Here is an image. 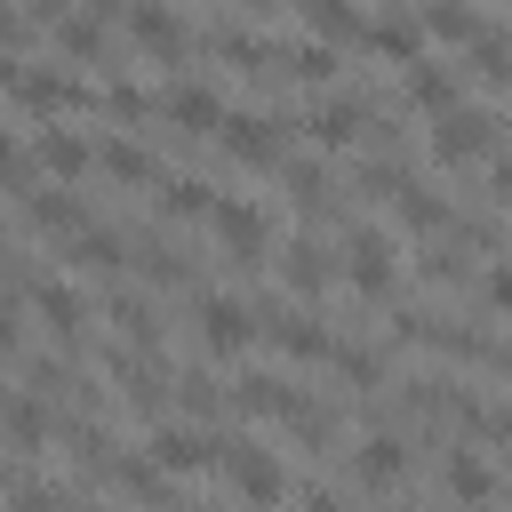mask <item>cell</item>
<instances>
[{"label": "cell", "instance_id": "cell-22", "mask_svg": "<svg viewBox=\"0 0 512 512\" xmlns=\"http://www.w3.org/2000/svg\"><path fill=\"white\" fill-rule=\"evenodd\" d=\"M448 496L456 504H496V472L480 464V448H448Z\"/></svg>", "mask_w": 512, "mask_h": 512}, {"label": "cell", "instance_id": "cell-34", "mask_svg": "<svg viewBox=\"0 0 512 512\" xmlns=\"http://www.w3.org/2000/svg\"><path fill=\"white\" fill-rule=\"evenodd\" d=\"M480 296H488V312H512V264H488Z\"/></svg>", "mask_w": 512, "mask_h": 512}, {"label": "cell", "instance_id": "cell-24", "mask_svg": "<svg viewBox=\"0 0 512 512\" xmlns=\"http://www.w3.org/2000/svg\"><path fill=\"white\" fill-rule=\"evenodd\" d=\"M368 48H376V56H392V64L408 72V64H424V24H408V16H392V24H368Z\"/></svg>", "mask_w": 512, "mask_h": 512}, {"label": "cell", "instance_id": "cell-11", "mask_svg": "<svg viewBox=\"0 0 512 512\" xmlns=\"http://www.w3.org/2000/svg\"><path fill=\"white\" fill-rule=\"evenodd\" d=\"M16 216L32 224V232H56V240H72V232H88V208L64 192V184H40V192H24L16 200Z\"/></svg>", "mask_w": 512, "mask_h": 512}, {"label": "cell", "instance_id": "cell-5", "mask_svg": "<svg viewBox=\"0 0 512 512\" xmlns=\"http://www.w3.org/2000/svg\"><path fill=\"white\" fill-rule=\"evenodd\" d=\"M192 320H200V352H208V360H240V352L256 344V312H248L240 296H200Z\"/></svg>", "mask_w": 512, "mask_h": 512}, {"label": "cell", "instance_id": "cell-36", "mask_svg": "<svg viewBox=\"0 0 512 512\" xmlns=\"http://www.w3.org/2000/svg\"><path fill=\"white\" fill-rule=\"evenodd\" d=\"M304 512H344V504H336L328 488H304Z\"/></svg>", "mask_w": 512, "mask_h": 512}, {"label": "cell", "instance_id": "cell-9", "mask_svg": "<svg viewBox=\"0 0 512 512\" xmlns=\"http://www.w3.org/2000/svg\"><path fill=\"white\" fill-rule=\"evenodd\" d=\"M432 152H440V160H480V152H496V120L472 112V104H448V112L432 120Z\"/></svg>", "mask_w": 512, "mask_h": 512}, {"label": "cell", "instance_id": "cell-30", "mask_svg": "<svg viewBox=\"0 0 512 512\" xmlns=\"http://www.w3.org/2000/svg\"><path fill=\"white\" fill-rule=\"evenodd\" d=\"M112 320H120V336H128L136 352H152V344H160V320H152V304H144V296H120V304H112Z\"/></svg>", "mask_w": 512, "mask_h": 512}, {"label": "cell", "instance_id": "cell-8", "mask_svg": "<svg viewBox=\"0 0 512 512\" xmlns=\"http://www.w3.org/2000/svg\"><path fill=\"white\" fill-rule=\"evenodd\" d=\"M120 24H128V40H136L144 56H160V64H176V56L192 48V32H184V16H176L168 0H128Z\"/></svg>", "mask_w": 512, "mask_h": 512}, {"label": "cell", "instance_id": "cell-27", "mask_svg": "<svg viewBox=\"0 0 512 512\" xmlns=\"http://www.w3.org/2000/svg\"><path fill=\"white\" fill-rule=\"evenodd\" d=\"M280 184H288V200H296L304 216L336 200V184H328V168H312V160H288V168H280Z\"/></svg>", "mask_w": 512, "mask_h": 512}, {"label": "cell", "instance_id": "cell-33", "mask_svg": "<svg viewBox=\"0 0 512 512\" xmlns=\"http://www.w3.org/2000/svg\"><path fill=\"white\" fill-rule=\"evenodd\" d=\"M144 280H152V288H176V280H184V264H176L168 248H144Z\"/></svg>", "mask_w": 512, "mask_h": 512}, {"label": "cell", "instance_id": "cell-16", "mask_svg": "<svg viewBox=\"0 0 512 512\" xmlns=\"http://www.w3.org/2000/svg\"><path fill=\"white\" fill-rule=\"evenodd\" d=\"M328 272H336V256H328V248H320V240H312V232H304V240H288V248H280V280H288V288H296V296H312V288H328Z\"/></svg>", "mask_w": 512, "mask_h": 512}, {"label": "cell", "instance_id": "cell-7", "mask_svg": "<svg viewBox=\"0 0 512 512\" xmlns=\"http://www.w3.org/2000/svg\"><path fill=\"white\" fill-rule=\"evenodd\" d=\"M24 304H32V320H40L56 344H80V328H88V304H80V288H72V280H48V272H32V280H24Z\"/></svg>", "mask_w": 512, "mask_h": 512}, {"label": "cell", "instance_id": "cell-12", "mask_svg": "<svg viewBox=\"0 0 512 512\" xmlns=\"http://www.w3.org/2000/svg\"><path fill=\"white\" fill-rule=\"evenodd\" d=\"M272 352L296 360V368H320V360H336V336H328L312 312H280V320H272Z\"/></svg>", "mask_w": 512, "mask_h": 512}, {"label": "cell", "instance_id": "cell-4", "mask_svg": "<svg viewBox=\"0 0 512 512\" xmlns=\"http://www.w3.org/2000/svg\"><path fill=\"white\" fill-rule=\"evenodd\" d=\"M216 144H224V160H232V168H280V152H288V136H280V120H272V112H224Z\"/></svg>", "mask_w": 512, "mask_h": 512}, {"label": "cell", "instance_id": "cell-10", "mask_svg": "<svg viewBox=\"0 0 512 512\" xmlns=\"http://www.w3.org/2000/svg\"><path fill=\"white\" fill-rule=\"evenodd\" d=\"M392 272H400V256H392V240L360 224V232L344 240V280H352L360 296H384V288H392Z\"/></svg>", "mask_w": 512, "mask_h": 512}, {"label": "cell", "instance_id": "cell-35", "mask_svg": "<svg viewBox=\"0 0 512 512\" xmlns=\"http://www.w3.org/2000/svg\"><path fill=\"white\" fill-rule=\"evenodd\" d=\"M16 512H72V504L48 496V488H32V480H16Z\"/></svg>", "mask_w": 512, "mask_h": 512}, {"label": "cell", "instance_id": "cell-6", "mask_svg": "<svg viewBox=\"0 0 512 512\" xmlns=\"http://www.w3.org/2000/svg\"><path fill=\"white\" fill-rule=\"evenodd\" d=\"M144 456L160 464V472H208V464H224V440L216 432H200V424H152V440H144Z\"/></svg>", "mask_w": 512, "mask_h": 512}, {"label": "cell", "instance_id": "cell-26", "mask_svg": "<svg viewBox=\"0 0 512 512\" xmlns=\"http://www.w3.org/2000/svg\"><path fill=\"white\" fill-rule=\"evenodd\" d=\"M424 32H432V40H464V48H472V40H480V16H472L464 0H424Z\"/></svg>", "mask_w": 512, "mask_h": 512}, {"label": "cell", "instance_id": "cell-37", "mask_svg": "<svg viewBox=\"0 0 512 512\" xmlns=\"http://www.w3.org/2000/svg\"><path fill=\"white\" fill-rule=\"evenodd\" d=\"M496 192H504V200H512V152H504V160H496Z\"/></svg>", "mask_w": 512, "mask_h": 512}, {"label": "cell", "instance_id": "cell-1", "mask_svg": "<svg viewBox=\"0 0 512 512\" xmlns=\"http://www.w3.org/2000/svg\"><path fill=\"white\" fill-rule=\"evenodd\" d=\"M8 96H16V112L24 120H64V112H80L88 104V88L72 80V72H40V64H8Z\"/></svg>", "mask_w": 512, "mask_h": 512}, {"label": "cell", "instance_id": "cell-29", "mask_svg": "<svg viewBox=\"0 0 512 512\" xmlns=\"http://www.w3.org/2000/svg\"><path fill=\"white\" fill-rule=\"evenodd\" d=\"M392 200H400V224H408V232H448V200H440V192L408 184V192H392Z\"/></svg>", "mask_w": 512, "mask_h": 512}, {"label": "cell", "instance_id": "cell-18", "mask_svg": "<svg viewBox=\"0 0 512 512\" xmlns=\"http://www.w3.org/2000/svg\"><path fill=\"white\" fill-rule=\"evenodd\" d=\"M360 128H368V112H360L352 96H328V104L304 112V136H312V144H352Z\"/></svg>", "mask_w": 512, "mask_h": 512}, {"label": "cell", "instance_id": "cell-17", "mask_svg": "<svg viewBox=\"0 0 512 512\" xmlns=\"http://www.w3.org/2000/svg\"><path fill=\"white\" fill-rule=\"evenodd\" d=\"M272 64H280L288 80H304V88H328V80H336V40H288Z\"/></svg>", "mask_w": 512, "mask_h": 512}, {"label": "cell", "instance_id": "cell-2", "mask_svg": "<svg viewBox=\"0 0 512 512\" xmlns=\"http://www.w3.org/2000/svg\"><path fill=\"white\" fill-rule=\"evenodd\" d=\"M208 232H216V248H224L232 264H256V256H272V216H264L256 200H240V192H224V200L208 208Z\"/></svg>", "mask_w": 512, "mask_h": 512}, {"label": "cell", "instance_id": "cell-28", "mask_svg": "<svg viewBox=\"0 0 512 512\" xmlns=\"http://www.w3.org/2000/svg\"><path fill=\"white\" fill-rule=\"evenodd\" d=\"M224 192H208L200 176H160V216H208Z\"/></svg>", "mask_w": 512, "mask_h": 512}, {"label": "cell", "instance_id": "cell-13", "mask_svg": "<svg viewBox=\"0 0 512 512\" xmlns=\"http://www.w3.org/2000/svg\"><path fill=\"white\" fill-rule=\"evenodd\" d=\"M160 112H168L176 128H192V136H216V128H224L216 88H192V80H168V88H160Z\"/></svg>", "mask_w": 512, "mask_h": 512}, {"label": "cell", "instance_id": "cell-15", "mask_svg": "<svg viewBox=\"0 0 512 512\" xmlns=\"http://www.w3.org/2000/svg\"><path fill=\"white\" fill-rule=\"evenodd\" d=\"M408 472V448H400V432H368L360 448H352V480L360 488H392Z\"/></svg>", "mask_w": 512, "mask_h": 512}, {"label": "cell", "instance_id": "cell-14", "mask_svg": "<svg viewBox=\"0 0 512 512\" xmlns=\"http://www.w3.org/2000/svg\"><path fill=\"white\" fill-rule=\"evenodd\" d=\"M48 440H64V424H48V408H40V392L24 384V392L8 400V448H16L24 464H32V456H40Z\"/></svg>", "mask_w": 512, "mask_h": 512}, {"label": "cell", "instance_id": "cell-19", "mask_svg": "<svg viewBox=\"0 0 512 512\" xmlns=\"http://www.w3.org/2000/svg\"><path fill=\"white\" fill-rule=\"evenodd\" d=\"M96 168H104L112 184H160V160H152L144 144H128V136H104V144H96Z\"/></svg>", "mask_w": 512, "mask_h": 512}, {"label": "cell", "instance_id": "cell-39", "mask_svg": "<svg viewBox=\"0 0 512 512\" xmlns=\"http://www.w3.org/2000/svg\"><path fill=\"white\" fill-rule=\"evenodd\" d=\"M248 8H272V0H248Z\"/></svg>", "mask_w": 512, "mask_h": 512}, {"label": "cell", "instance_id": "cell-20", "mask_svg": "<svg viewBox=\"0 0 512 512\" xmlns=\"http://www.w3.org/2000/svg\"><path fill=\"white\" fill-rule=\"evenodd\" d=\"M296 16H304L312 40H368V24H360L352 0H296Z\"/></svg>", "mask_w": 512, "mask_h": 512}, {"label": "cell", "instance_id": "cell-21", "mask_svg": "<svg viewBox=\"0 0 512 512\" xmlns=\"http://www.w3.org/2000/svg\"><path fill=\"white\" fill-rule=\"evenodd\" d=\"M64 264H80V272H120V264H128V248H120V232L88 224V232H72V240H64Z\"/></svg>", "mask_w": 512, "mask_h": 512}, {"label": "cell", "instance_id": "cell-3", "mask_svg": "<svg viewBox=\"0 0 512 512\" xmlns=\"http://www.w3.org/2000/svg\"><path fill=\"white\" fill-rule=\"evenodd\" d=\"M224 480H232V496H240V504H256V512H272V504L288 496L280 456H272V448H256V440H224Z\"/></svg>", "mask_w": 512, "mask_h": 512}, {"label": "cell", "instance_id": "cell-31", "mask_svg": "<svg viewBox=\"0 0 512 512\" xmlns=\"http://www.w3.org/2000/svg\"><path fill=\"white\" fill-rule=\"evenodd\" d=\"M336 376H344V384H352V392H368V384H376V376H384V360H376V352H368V344H336Z\"/></svg>", "mask_w": 512, "mask_h": 512}, {"label": "cell", "instance_id": "cell-38", "mask_svg": "<svg viewBox=\"0 0 512 512\" xmlns=\"http://www.w3.org/2000/svg\"><path fill=\"white\" fill-rule=\"evenodd\" d=\"M72 512H104V504H72Z\"/></svg>", "mask_w": 512, "mask_h": 512}, {"label": "cell", "instance_id": "cell-32", "mask_svg": "<svg viewBox=\"0 0 512 512\" xmlns=\"http://www.w3.org/2000/svg\"><path fill=\"white\" fill-rule=\"evenodd\" d=\"M104 112L136 120V112H152V96H144V88H128V80H112V88H104Z\"/></svg>", "mask_w": 512, "mask_h": 512}, {"label": "cell", "instance_id": "cell-25", "mask_svg": "<svg viewBox=\"0 0 512 512\" xmlns=\"http://www.w3.org/2000/svg\"><path fill=\"white\" fill-rule=\"evenodd\" d=\"M56 56L96 64V56H104V16H56Z\"/></svg>", "mask_w": 512, "mask_h": 512}, {"label": "cell", "instance_id": "cell-23", "mask_svg": "<svg viewBox=\"0 0 512 512\" xmlns=\"http://www.w3.org/2000/svg\"><path fill=\"white\" fill-rule=\"evenodd\" d=\"M408 104L440 120V112L456 104V72H448V64H432V56H424V64H408Z\"/></svg>", "mask_w": 512, "mask_h": 512}]
</instances>
